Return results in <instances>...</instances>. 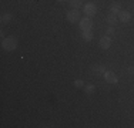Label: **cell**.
Wrapping results in <instances>:
<instances>
[{
  "instance_id": "obj_4",
  "label": "cell",
  "mask_w": 134,
  "mask_h": 128,
  "mask_svg": "<svg viewBox=\"0 0 134 128\" xmlns=\"http://www.w3.org/2000/svg\"><path fill=\"white\" fill-rule=\"evenodd\" d=\"M79 26H80V28H81L83 31L91 30V28H93V21H91V17H87V16H86L84 19H81V20H80Z\"/></svg>"
},
{
  "instance_id": "obj_6",
  "label": "cell",
  "mask_w": 134,
  "mask_h": 128,
  "mask_svg": "<svg viewBox=\"0 0 134 128\" xmlns=\"http://www.w3.org/2000/svg\"><path fill=\"white\" fill-rule=\"evenodd\" d=\"M104 80H106L108 84H116V83L119 81L116 73H113V71H106L104 73Z\"/></svg>"
},
{
  "instance_id": "obj_5",
  "label": "cell",
  "mask_w": 134,
  "mask_h": 128,
  "mask_svg": "<svg viewBox=\"0 0 134 128\" xmlns=\"http://www.w3.org/2000/svg\"><path fill=\"white\" fill-rule=\"evenodd\" d=\"M98 46H100L103 50L110 49V46H111V37L110 36H103V37L100 38V41H98Z\"/></svg>"
},
{
  "instance_id": "obj_2",
  "label": "cell",
  "mask_w": 134,
  "mask_h": 128,
  "mask_svg": "<svg viewBox=\"0 0 134 128\" xmlns=\"http://www.w3.org/2000/svg\"><path fill=\"white\" fill-rule=\"evenodd\" d=\"M83 11H84V14L87 16V17H93V16L97 14V6H96L94 3H87V4H84V7H83Z\"/></svg>"
},
{
  "instance_id": "obj_7",
  "label": "cell",
  "mask_w": 134,
  "mask_h": 128,
  "mask_svg": "<svg viewBox=\"0 0 134 128\" xmlns=\"http://www.w3.org/2000/svg\"><path fill=\"white\" fill-rule=\"evenodd\" d=\"M119 20L121 21V23H129V21L131 20V14H130V11L121 10L119 13Z\"/></svg>"
},
{
  "instance_id": "obj_15",
  "label": "cell",
  "mask_w": 134,
  "mask_h": 128,
  "mask_svg": "<svg viewBox=\"0 0 134 128\" xmlns=\"http://www.w3.org/2000/svg\"><path fill=\"white\" fill-rule=\"evenodd\" d=\"M74 87H77V88L84 87V83H83V80H76V81H74Z\"/></svg>"
},
{
  "instance_id": "obj_13",
  "label": "cell",
  "mask_w": 134,
  "mask_h": 128,
  "mask_svg": "<svg viewBox=\"0 0 134 128\" xmlns=\"http://www.w3.org/2000/svg\"><path fill=\"white\" fill-rule=\"evenodd\" d=\"M81 4H83V2L81 0H70V6H71L73 9H80L81 7Z\"/></svg>"
},
{
  "instance_id": "obj_1",
  "label": "cell",
  "mask_w": 134,
  "mask_h": 128,
  "mask_svg": "<svg viewBox=\"0 0 134 128\" xmlns=\"http://www.w3.org/2000/svg\"><path fill=\"white\" fill-rule=\"evenodd\" d=\"M2 47L6 51H13L17 49V40L14 37L9 36V37H4L2 41Z\"/></svg>"
},
{
  "instance_id": "obj_10",
  "label": "cell",
  "mask_w": 134,
  "mask_h": 128,
  "mask_svg": "<svg viewBox=\"0 0 134 128\" xmlns=\"http://www.w3.org/2000/svg\"><path fill=\"white\" fill-rule=\"evenodd\" d=\"M93 73L96 75H100V74H104L106 73V70H104V66H101V64H96V66H93Z\"/></svg>"
},
{
  "instance_id": "obj_16",
  "label": "cell",
  "mask_w": 134,
  "mask_h": 128,
  "mask_svg": "<svg viewBox=\"0 0 134 128\" xmlns=\"http://www.w3.org/2000/svg\"><path fill=\"white\" fill-rule=\"evenodd\" d=\"M106 34H107V36H113V34H114V27H113V26H110V27L106 30Z\"/></svg>"
},
{
  "instance_id": "obj_9",
  "label": "cell",
  "mask_w": 134,
  "mask_h": 128,
  "mask_svg": "<svg viewBox=\"0 0 134 128\" xmlns=\"http://www.w3.org/2000/svg\"><path fill=\"white\" fill-rule=\"evenodd\" d=\"M123 10V9H121V4L120 3H111L110 4V13H114V14H119V13Z\"/></svg>"
},
{
  "instance_id": "obj_14",
  "label": "cell",
  "mask_w": 134,
  "mask_h": 128,
  "mask_svg": "<svg viewBox=\"0 0 134 128\" xmlns=\"http://www.w3.org/2000/svg\"><path fill=\"white\" fill-rule=\"evenodd\" d=\"M84 91H86V94H93L96 91V87L93 84H87V85H84Z\"/></svg>"
},
{
  "instance_id": "obj_8",
  "label": "cell",
  "mask_w": 134,
  "mask_h": 128,
  "mask_svg": "<svg viewBox=\"0 0 134 128\" xmlns=\"http://www.w3.org/2000/svg\"><path fill=\"white\" fill-rule=\"evenodd\" d=\"M106 20H107V23L110 24V26H114L117 21H119V17H117V14H114V13H108L107 17H106Z\"/></svg>"
},
{
  "instance_id": "obj_11",
  "label": "cell",
  "mask_w": 134,
  "mask_h": 128,
  "mask_svg": "<svg viewBox=\"0 0 134 128\" xmlns=\"http://www.w3.org/2000/svg\"><path fill=\"white\" fill-rule=\"evenodd\" d=\"M81 37H83V40H86V41H91V40H93V31H91V30L83 31Z\"/></svg>"
},
{
  "instance_id": "obj_18",
  "label": "cell",
  "mask_w": 134,
  "mask_h": 128,
  "mask_svg": "<svg viewBox=\"0 0 134 128\" xmlns=\"http://www.w3.org/2000/svg\"><path fill=\"white\" fill-rule=\"evenodd\" d=\"M59 2H64V0H59Z\"/></svg>"
},
{
  "instance_id": "obj_12",
  "label": "cell",
  "mask_w": 134,
  "mask_h": 128,
  "mask_svg": "<svg viewBox=\"0 0 134 128\" xmlns=\"http://www.w3.org/2000/svg\"><path fill=\"white\" fill-rule=\"evenodd\" d=\"M9 21H12V14H10V13H3V14H2V23L3 24H7Z\"/></svg>"
},
{
  "instance_id": "obj_3",
  "label": "cell",
  "mask_w": 134,
  "mask_h": 128,
  "mask_svg": "<svg viewBox=\"0 0 134 128\" xmlns=\"http://www.w3.org/2000/svg\"><path fill=\"white\" fill-rule=\"evenodd\" d=\"M66 19H67V21H70V23H77V21L80 20V11H79L77 9H73V10L67 11Z\"/></svg>"
},
{
  "instance_id": "obj_17",
  "label": "cell",
  "mask_w": 134,
  "mask_h": 128,
  "mask_svg": "<svg viewBox=\"0 0 134 128\" xmlns=\"http://www.w3.org/2000/svg\"><path fill=\"white\" fill-rule=\"evenodd\" d=\"M127 71H129V74H134V67H129Z\"/></svg>"
}]
</instances>
